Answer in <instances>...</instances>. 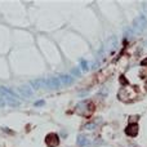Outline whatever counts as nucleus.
<instances>
[{
  "label": "nucleus",
  "instance_id": "obj_2",
  "mask_svg": "<svg viewBox=\"0 0 147 147\" xmlns=\"http://www.w3.org/2000/svg\"><path fill=\"white\" fill-rule=\"evenodd\" d=\"M137 129H138L137 124H132V125H129V127L127 128V133L131 134V136H136V134H137Z\"/></svg>",
  "mask_w": 147,
  "mask_h": 147
},
{
  "label": "nucleus",
  "instance_id": "obj_1",
  "mask_svg": "<svg viewBox=\"0 0 147 147\" xmlns=\"http://www.w3.org/2000/svg\"><path fill=\"white\" fill-rule=\"evenodd\" d=\"M47 143L49 144V146H56V144H58V137H57L56 134H49L47 138Z\"/></svg>",
  "mask_w": 147,
  "mask_h": 147
}]
</instances>
